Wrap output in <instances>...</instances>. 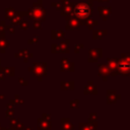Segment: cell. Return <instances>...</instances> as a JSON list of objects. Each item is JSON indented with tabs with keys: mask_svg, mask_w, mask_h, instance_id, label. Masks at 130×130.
<instances>
[{
	"mask_svg": "<svg viewBox=\"0 0 130 130\" xmlns=\"http://www.w3.org/2000/svg\"><path fill=\"white\" fill-rule=\"evenodd\" d=\"M91 12V7L88 4H79L78 6H76L75 9V13L78 17L80 18H85L87 17Z\"/></svg>",
	"mask_w": 130,
	"mask_h": 130,
	"instance_id": "1",
	"label": "cell"
}]
</instances>
